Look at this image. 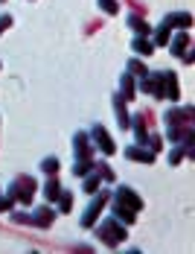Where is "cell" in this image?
Segmentation results:
<instances>
[{
	"label": "cell",
	"mask_w": 195,
	"mask_h": 254,
	"mask_svg": "<svg viewBox=\"0 0 195 254\" xmlns=\"http://www.w3.org/2000/svg\"><path fill=\"white\" fill-rule=\"evenodd\" d=\"M169 38H172V29L166 24H160L154 32H151V44L154 47H163V44H169Z\"/></svg>",
	"instance_id": "7402d4cb"
},
{
	"label": "cell",
	"mask_w": 195,
	"mask_h": 254,
	"mask_svg": "<svg viewBox=\"0 0 195 254\" xmlns=\"http://www.w3.org/2000/svg\"><path fill=\"white\" fill-rule=\"evenodd\" d=\"M125 158H128V161H140V164H154V161H157V152H151L143 143H134V146L125 149Z\"/></svg>",
	"instance_id": "ba28073f"
},
{
	"label": "cell",
	"mask_w": 195,
	"mask_h": 254,
	"mask_svg": "<svg viewBox=\"0 0 195 254\" xmlns=\"http://www.w3.org/2000/svg\"><path fill=\"white\" fill-rule=\"evenodd\" d=\"M12 207H15L12 196H0V213H12Z\"/></svg>",
	"instance_id": "f546056e"
},
{
	"label": "cell",
	"mask_w": 195,
	"mask_h": 254,
	"mask_svg": "<svg viewBox=\"0 0 195 254\" xmlns=\"http://www.w3.org/2000/svg\"><path fill=\"white\" fill-rule=\"evenodd\" d=\"M166 137L172 143H193V123L184 126H166Z\"/></svg>",
	"instance_id": "8fae6325"
},
{
	"label": "cell",
	"mask_w": 195,
	"mask_h": 254,
	"mask_svg": "<svg viewBox=\"0 0 195 254\" xmlns=\"http://www.w3.org/2000/svg\"><path fill=\"white\" fill-rule=\"evenodd\" d=\"M9 26H12V15H0V35H3Z\"/></svg>",
	"instance_id": "1f68e13d"
},
{
	"label": "cell",
	"mask_w": 195,
	"mask_h": 254,
	"mask_svg": "<svg viewBox=\"0 0 195 254\" xmlns=\"http://www.w3.org/2000/svg\"><path fill=\"white\" fill-rule=\"evenodd\" d=\"M146 146L151 149V152H160V149H163V137H160V134H148Z\"/></svg>",
	"instance_id": "f1b7e54d"
},
{
	"label": "cell",
	"mask_w": 195,
	"mask_h": 254,
	"mask_svg": "<svg viewBox=\"0 0 195 254\" xmlns=\"http://www.w3.org/2000/svg\"><path fill=\"white\" fill-rule=\"evenodd\" d=\"M12 222H18V225H32V216L18 210V213H12Z\"/></svg>",
	"instance_id": "4dcf8cb0"
},
{
	"label": "cell",
	"mask_w": 195,
	"mask_h": 254,
	"mask_svg": "<svg viewBox=\"0 0 195 254\" xmlns=\"http://www.w3.org/2000/svg\"><path fill=\"white\" fill-rule=\"evenodd\" d=\"M128 73H131L134 79H143L148 73V67L140 62V59H137V56H134V59H128Z\"/></svg>",
	"instance_id": "603a6c76"
},
{
	"label": "cell",
	"mask_w": 195,
	"mask_h": 254,
	"mask_svg": "<svg viewBox=\"0 0 195 254\" xmlns=\"http://www.w3.org/2000/svg\"><path fill=\"white\" fill-rule=\"evenodd\" d=\"M58 167H61V164H58V158H55V155H47V158L41 161V170H44L47 176H55V173H58Z\"/></svg>",
	"instance_id": "484cf974"
},
{
	"label": "cell",
	"mask_w": 195,
	"mask_h": 254,
	"mask_svg": "<svg viewBox=\"0 0 195 254\" xmlns=\"http://www.w3.org/2000/svg\"><path fill=\"white\" fill-rule=\"evenodd\" d=\"M35 190H38V181L32 176H18L12 184H9V196L15 199V204H32L35 199Z\"/></svg>",
	"instance_id": "7a4b0ae2"
},
{
	"label": "cell",
	"mask_w": 195,
	"mask_h": 254,
	"mask_svg": "<svg viewBox=\"0 0 195 254\" xmlns=\"http://www.w3.org/2000/svg\"><path fill=\"white\" fill-rule=\"evenodd\" d=\"M169 47H172V56H175V59H181L184 53L190 50V32H187V29H181L175 38H169Z\"/></svg>",
	"instance_id": "5bb4252c"
},
{
	"label": "cell",
	"mask_w": 195,
	"mask_h": 254,
	"mask_svg": "<svg viewBox=\"0 0 195 254\" xmlns=\"http://www.w3.org/2000/svg\"><path fill=\"white\" fill-rule=\"evenodd\" d=\"M99 6H102L105 15H117V12H120V3H117V0H99Z\"/></svg>",
	"instance_id": "83f0119b"
},
{
	"label": "cell",
	"mask_w": 195,
	"mask_h": 254,
	"mask_svg": "<svg viewBox=\"0 0 195 254\" xmlns=\"http://www.w3.org/2000/svg\"><path fill=\"white\" fill-rule=\"evenodd\" d=\"M94 167H97V161L94 158H85V161H76L73 164V176H88V173H94Z\"/></svg>",
	"instance_id": "cb8c5ba5"
},
{
	"label": "cell",
	"mask_w": 195,
	"mask_h": 254,
	"mask_svg": "<svg viewBox=\"0 0 195 254\" xmlns=\"http://www.w3.org/2000/svg\"><path fill=\"white\" fill-rule=\"evenodd\" d=\"M0 67H3V64H0Z\"/></svg>",
	"instance_id": "836d02e7"
},
{
	"label": "cell",
	"mask_w": 195,
	"mask_h": 254,
	"mask_svg": "<svg viewBox=\"0 0 195 254\" xmlns=\"http://www.w3.org/2000/svg\"><path fill=\"white\" fill-rule=\"evenodd\" d=\"M111 105H114V114H117V123H120V128H128V123H131V114H128V108H125V100H122L120 94H114Z\"/></svg>",
	"instance_id": "2e32d148"
},
{
	"label": "cell",
	"mask_w": 195,
	"mask_h": 254,
	"mask_svg": "<svg viewBox=\"0 0 195 254\" xmlns=\"http://www.w3.org/2000/svg\"><path fill=\"white\" fill-rule=\"evenodd\" d=\"M85 181H82V193H88V196H94L99 190V184H102V178H99V173L94 170V173H88V176H82Z\"/></svg>",
	"instance_id": "ffe728a7"
},
{
	"label": "cell",
	"mask_w": 195,
	"mask_h": 254,
	"mask_svg": "<svg viewBox=\"0 0 195 254\" xmlns=\"http://www.w3.org/2000/svg\"><path fill=\"white\" fill-rule=\"evenodd\" d=\"M73 152H76V161L94 158V143H91V134L88 131H76L73 134Z\"/></svg>",
	"instance_id": "52a82bcc"
},
{
	"label": "cell",
	"mask_w": 195,
	"mask_h": 254,
	"mask_svg": "<svg viewBox=\"0 0 195 254\" xmlns=\"http://www.w3.org/2000/svg\"><path fill=\"white\" fill-rule=\"evenodd\" d=\"M111 216H114V219H120L122 225H134V222H137V210H131V207H125V204H120V202H114Z\"/></svg>",
	"instance_id": "9a60e30c"
},
{
	"label": "cell",
	"mask_w": 195,
	"mask_h": 254,
	"mask_svg": "<svg viewBox=\"0 0 195 254\" xmlns=\"http://www.w3.org/2000/svg\"><path fill=\"white\" fill-rule=\"evenodd\" d=\"M111 202V193H102V190H97L94 193V202L88 204V210H85V216H82V228H94L99 219V213H102V207Z\"/></svg>",
	"instance_id": "3957f363"
},
{
	"label": "cell",
	"mask_w": 195,
	"mask_h": 254,
	"mask_svg": "<svg viewBox=\"0 0 195 254\" xmlns=\"http://www.w3.org/2000/svg\"><path fill=\"white\" fill-rule=\"evenodd\" d=\"M163 123L166 126H184V123H193V105H175L163 114Z\"/></svg>",
	"instance_id": "8992f818"
},
{
	"label": "cell",
	"mask_w": 195,
	"mask_h": 254,
	"mask_svg": "<svg viewBox=\"0 0 195 254\" xmlns=\"http://www.w3.org/2000/svg\"><path fill=\"white\" fill-rule=\"evenodd\" d=\"M44 196H47L49 202H55V199L61 196V181H58L55 176H49L47 181H44Z\"/></svg>",
	"instance_id": "44dd1931"
},
{
	"label": "cell",
	"mask_w": 195,
	"mask_h": 254,
	"mask_svg": "<svg viewBox=\"0 0 195 254\" xmlns=\"http://www.w3.org/2000/svg\"><path fill=\"white\" fill-rule=\"evenodd\" d=\"M97 237L105 243V246H120L122 240L128 237V225H122L120 219H114V216H108L105 222H99L97 225Z\"/></svg>",
	"instance_id": "6da1fadb"
},
{
	"label": "cell",
	"mask_w": 195,
	"mask_h": 254,
	"mask_svg": "<svg viewBox=\"0 0 195 254\" xmlns=\"http://www.w3.org/2000/svg\"><path fill=\"white\" fill-rule=\"evenodd\" d=\"M0 3H3V0H0Z\"/></svg>",
	"instance_id": "d6a6232c"
},
{
	"label": "cell",
	"mask_w": 195,
	"mask_h": 254,
	"mask_svg": "<svg viewBox=\"0 0 195 254\" xmlns=\"http://www.w3.org/2000/svg\"><path fill=\"white\" fill-rule=\"evenodd\" d=\"M91 140H94V143H97V149L102 155H114L117 152V143H114V140H111V134H108V131H105V126H91Z\"/></svg>",
	"instance_id": "5b68a950"
},
{
	"label": "cell",
	"mask_w": 195,
	"mask_h": 254,
	"mask_svg": "<svg viewBox=\"0 0 195 254\" xmlns=\"http://www.w3.org/2000/svg\"><path fill=\"white\" fill-rule=\"evenodd\" d=\"M184 158H193V143H178V146L169 152V164L172 167H178Z\"/></svg>",
	"instance_id": "ac0fdd59"
},
{
	"label": "cell",
	"mask_w": 195,
	"mask_h": 254,
	"mask_svg": "<svg viewBox=\"0 0 195 254\" xmlns=\"http://www.w3.org/2000/svg\"><path fill=\"white\" fill-rule=\"evenodd\" d=\"M94 170L99 173V178H102V181H111V184H114V170H111V167H108L105 161H99V164L94 167Z\"/></svg>",
	"instance_id": "4316f807"
},
{
	"label": "cell",
	"mask_w": 195,
	"mask_h": 254,
	"mask_svg": "<svg viewBox=\"0 0 195 254\" xmlns=\"http://www.w3.org/2000/svg\"><path fill=\"white\" fill-rule=\"evenodd\" d=\"M120 97L125 102L137 100V79L131 76V73H122V79H120Z\"/></svg>",
	"instance_id": "4fadbf2b"
},
{
	"label": "cell",
	"mask_w": 195,
	"mask_h": 254,
	"mask_svg": "<svg viewBox=\"0 0 195 254\" xmlns=\"http://www.w3.org/2000/svg\"><path fill=\"white\" fill-rule=\"evenodd\" d=\"M131 50L137 53V56H151L154 53V44H151V38L148 35H134V41H131Z\"/></svg>",
	"instance_id": "e0dca14e"
},
{
	"label": "cell",
	"mask_w": 195,
	"mask_h": 254,
	"mask_svg": "<svg viewBox=\"0 0 195 254\" xmlns=\"http://www.w3.org/2000/svg\"><path fill=\"white\" fill-rule=\"evenodd\" d=\"M163 100H172V102L181 100V88H178V73L175 70H163Z\"/></svg>",
	"instance_id": "30bf717a"
},
{
	"label": "cell",
	"mask_w": 195,
	"mask_h": 254,
	"mask_svg": "<svg viewBox=\"0 0 195 254\" xmlns=\"http://www.w3.org/2000/svg\"><path fill=\"white\" fill-rule=\"evenodd\" d=\"M55 216H58V210H52L49 204H41V207H35V213H32V225H35V228H49V225L55 222Z\"/></svg>",
	"instance_id": "9c48e42d"
},
{
	"label": "cell",
	"mask_w": 195,
	"mask_h": 254,
	"mask_svg": "<svg viewBox=\"0 0 195 254\" xmlns=\"http://www.w3.org/2000/svg\"><path fill=\"white\" fill-rule=\"evenodd\" d=\"M55 202H58V213H70V210H73V193H64V190H61V196H58Z\"/></svg>",
	"instance_id": "d4e9b609"
},
{
	"label": "cell",
	"mask_w": 195,
	"mask_h": 254,
	"mask_svg": "<svg viewBox=\"0 0 195 254\" xmlns=\"http://www.w3.org/2000/svg\"><path fill=\"white\" fill-rule=\"evenodd\" d=\"M128 26L134 29V35H151V26H148L146 18H143V15H137V12H134V15H128Z\"/></svg>",
	"instance_id": "d6986e66"
},
{
	"label": "cell",
	"mask_w": 195,
	"mask_h": 254,
	"mask_svg": "<svg viewBox=\"0 0 195 254\" xmlns=\"http://www.w3.org/2000/svg\"><path fill=\"white\" fill-rule=\"evenodd\" d=\"M163 24L169 26V29H190L193 26V15L190 12H169L163 18Z\"/></svg>",
	"instance_id": "7c38bea8"
},
{
	"label": "cell",
	"mask_w": 195,
	"mask_h": 254,
	"mask_svg": "<svg viewBox=\"0 0 195 254\" xmlns=\"http://www.w3.org/2000/svg\"><path fill=\"white\" fill-rule=\"evenodd\" d=\"M111 202H120V204H125V207H131V210H143V199L137 196V190L134 187H128V184H120L114 193H111Z\"/></svg>",
	"instance_id": "277c9868"
}]
</instances>
